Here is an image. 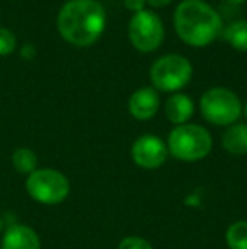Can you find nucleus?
<instances>
[{
  "instance_id": "obj_6",
  "label": "nucleus",
  "mask_w": 247,
  "mask_h": 249,
  "mask_svg": "<svg viewBox=\"0 0 247 249\" xmlns=\"http://www.w3.org/2000/svg\"><path fill=\"white\" fill-rule=\"evenodd\" d=\"M191 65L186 58L180 54H168L159 58L152 65L149 76L156 90L161 92H176L188 85L191 80Z\"/></svg>"
},
{
  "instance_id": "obj_4",
  "label": "nucleus",
  "mask_w": 247,
  "mask_h": 249,
  "mask_svg": "<svg viewBox=\"0 0 247 249\" xmlns=\"http://www.w3.org/2000/svg\"><path fill=\"white\" fill-rule=\"evenodd\" d=\"M26 190L36 202L56 205L68 197L69 181L61 171L53 168H37L27 177Z\"/></svg>"
},
{
  "instance_id": "obj_18",
  "label": "nucleus",
  "mask_w": 247,
  "mask_h": 249,
  "mask_svg": "<svg viewBox=\"0 0 247 249\" xmlns=\"http://www.w3.org/2000/svg\"><path fill=\"white\" fill-rule=\"evenodd\" d=\"M124 3L129 10H134V12L137 14V12H141V10H144L146 0H124Z\"/></svg>"
},
{
  "instance_id": "obj_1",
  "label": "nucleus",
  "mask_w": 247,
  "mask_h": 249,
  "mask_svg": "<svg viewBox=\"0 0 247 249\" xmlns=\"http://www.w3.org/2000/svg\"><path fill=\"white\" fill-rule=\"evenodd\" d=\"M105 10L97 0H69L58 14V31L75 46H90L105 29Z\"/></svg>"
},
{
  "instance_id": "obj_11",
  "label": "nucleus",
  "mask_w": 247,
  "mask_h": 249,
  "mask_svg": "<svg viewBox=\"0 0 247 249\" xmlns=\"http://www.w3.org/2000/svg\"><path fill=\"white\" fill-rule=\"evenodd\" d=\"M191 115H193V102L185 93H175L166 102V117L173 124H186Z\"/></svg>"
},
{
  "instance_id": "obj_2",
  "label": "nucleus",
  "mask_w": 247,
  "mask_h": 249,
  "mask_svg": "<svg viewBox=\"0 0 247 249\" xmlns=\"http://www.w3.org/2000/svg\"><path fill=\"white\" fill-rule=\"evenodd\" d=\"M175 29L190 46H207L222 34V19L208 3L185 0L175 12Z\"/></svg>"
},
{
  "instance_id": "obj_12",
  "label": "nucleus",
  "mask_w": 247,
  "mask_h": 249,
  "mask_svg": "<svg viewBox=\"0 0 247 249\" xmlns=\"http://www.w3.org/2000/svg\"><path fill=\"white\" fill-rule=\"evenodd\" d=\"M222 144L227 153L234 156H244L247 154V125L235 124L225 131L222 138Z\"/></svg>"
},
{
  "instance_id": "obj_8",
  "label": "nucleus",
  "mask_w": 247,
  "mask_h": 249,
  "mask_svg": "<svg viewBox=\"0 0 247 249\" xmlns=\"http://www.w3.org/2000/svg\"><path fill=\"white\" fill-rule=\"evenodd\" d=\"M168 158V146L158 136H141L132 144V160L144 170H156Z\"/></svg>"
},
{
  "instance_id": "obj_15",
  "label": "nucleus",
  "mask_w": 247,
  "mask_h": 249,
  "mask_svg": "<svg viewBox=\"0 0 247 249\" xmlns=\"http://www.w3.org/2000/svg\"><path fill=\"white\" fill-rule=\"evenodd\" d=\"M225 239L231 249H247V220H237L227 229Z\"/></svg>"
},
{
  "instance_id": "obj_22",
  "label": "nucleus",
  "mask_w": 247,
  "mask_h": 249,
  "mask_svg": "<svg viewBox=\"0 0 247 249\" xmlns=\"http://www.w3.org/2000/svg\"><path fill=\"white\" fill-rule=\"evenodd\" d=\"M246 115H247V104H246Z\"/></svg>"
},
{
  "instance_id": "obj_9",
  "label": "nucleus",
  "mask_w": 247,
  "mask_h": 249,
  "mask_svg": "<svg viewBox=\"0 0 247 249\" xmlns=\"http://www.w3.org/2000/svg\"><path fill=\"white\" fill-rule=\"evenodd\" d=\"M158 108H159V95L151 87L135 90L131 95V99H129V112L137 121H149V119L156 115Z\"/></svg>"
},
{
  "instance_id": "obj_10",
  "label": "nucleus",
  "mask_w": 247,
  "mask_h": 249,
  "mask_svg": "<svg viewBox=\"0 0 247 249\" xmlns=\"http://www.w3.org/2000/svg\"><path fill=\"white\" fill-rule=\"evenodd\" d=\"M0 249H41V239L33 227L16 224L5 231Z\"/></svg>"
},
{
  "instance_id": "obj_20",
  "label": "nucleus",
  "mask_w": 247,
  "mask_h": 249,
  "mask_svg": "<svg viewBox=\"0 0 247 249\" xmlns=\"http://www.w3.org/2000/svg\"><path fill=\"white\" fill-rule=\"evenodd\" d=\"M227 2H231V3H242V2H246V0H227Z\"/></svg>"
},
{
  "instance_id": "obj_19",
  "label": "nucleus",
  "mask_w": 247,
  "mask_h": 249,
  "mask_svg": "<svg viewBox=\"0 0 247 249\" xmlns=\"http://www.w3.org/2000/svg\"><path fill=\"white\" fill-rule=\"evenodd\" d=\"M173 0H148V3L151 7H165L168 5V3H171Z\"/></svg>"
},
{
  "instance_id": "obj_3",
  "label": "nucleus",
  "mask_w": 247,
  "mask_h": 249,
  "mask_svg": "<svg viewBox=\"0 0 247 249\" xmlns=\"http://www.w3.org/2000/svg\"><path fill=\"white\" fill-rule=\"evenodd\" d=\"M212 149V136L201 125H176L168 139V151L181 161H198Z\"/></svg>"
},
{
  "instance_id": "obj_7",
  "label": "nucleus",
  "mask_w": 247,
  "mask_h": 249,
  "mask_svg": "<svg viewBox=\"0 0 247 249\" xmlns=\"http://www.w3.org/2000/svg\"><path fill=\"white\" fill-rule=\"evenodd\" d=\"M129 39L141 53H151L161 46L165 39V26L154 12L141 10L129 22Z\"/></svg>"
},
{
  "instance_id": "obj_5",
  "label": "nucleus",
  "mask_w": 247,
  "mask_h": 249,
  "mask_svg": "<svg viewBox=\"0 0 247 249\" xmlns=\"http://www.w3.org/2000/svg\"><path fill=\"white\" fill-rule=\"evenodd\" d=\"M200 108L203 117L215 125H231L241 117V100L234 92L222 87L210 89L201 95Z\"/></svg>"
},
{
  "instance_id": "obj_21",
  "label": "nucleus",
  "mask_w": 247,
  "mask_h": 249,
  "mask_svg": "<svg viewBox=\"0 0 247 249\" xmlns=\"http://www.w3.org/2000/svg\"><path fill=\"white\" fill-rule=\"evenodd\" d=\"M2 227H3V222H2V217H0V232H2Z\"/></svg>"
},
{
  "instance_id": "obj_14",
  "label": "nucleus",
  "mask_w": 247,
  "mask_h": 249,
  "mask_svg": "<svg viewBox=\"0 0 247 249\" xmlns=\"http://www.w3.org/2000/svg\"><path fill=\"white\" fill-rule=\"evenodd\" d=\"M12 164L19 173L31 175L37 170V156L29 148H17L12 153Z\"/></svg>"
},
{
  "instance_id": "obj_16",
  "label": "nucleus",
  "mask_w": 247,
  "mask_h": 249,
  "mask_svg": "<svg viewBox=\"0 0 247 249\" xmlns=\"http://www.w3.org/2000/svg\"><path fill=\"white\" fill-rule=\"evenodd\" d=\"M16 50V36L5 27H0V56H7Z\"/></svg>"
},
{
  "instance_id": "obj_17",
  "label": "nucleus",
  "mask_w": 247,
  "mask_h": 249,
  "mask_svg": "<svg viewBox=\"0 0 247 249\" xmlns=\"http://www.w3.org/2000/svg\"><path fill=\"white\" fill-rule=\"evenodd\" d=\"M119 249H152V246L146 239H142V237L129 236L120 241Z\"/></svg>"
},
{
  "instance_id": "obj_13",
  "label": "nucleus",
  "mask_w": 247,
  "mask_h": 249,
  "mask_svg": "<svg viewBox=\"0 0 247 249\" xmlns=\"http://www.w3.org/2000/svg\"><path fill=\"white\" fill-rule=\"evenodd\" d=\"M222 37L235 50L247 53V20L232 22L222 31Z\"/></svg>"
}]
</instances>
